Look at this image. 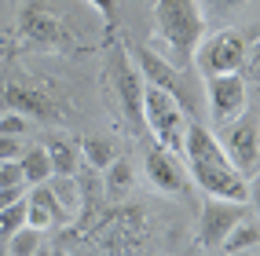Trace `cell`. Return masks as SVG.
<instances>
[{
	"label": "cell",
	"mask_w": 260,
	"mask_h": 256,
	"mask_svg": "<svg viewBox=\"0 0 260 256\" xmlns=\"http://www.w3.org/2000/svg\"><path fill=\"white\" fill-rule=\"evenodd\" d=\"M183 158H187L190 183H198L209 198H220V201H249V179L228 161L220 139L205 125H198V121L187 125Z\"/></svg>",
	"instance_id": "6da1fadb"
},
{
	"label": "cell",
	"mask_w": 260,
	"mask_h": 256,
	"mask_svg": "<svg viewBox=\"0 0 260 256\" xmlns=\"http://www.w3.org/2000/svg\"><path fill=\"white\" fill-rule=\"evenodd\" d=\"M205 37V15L198 0H154V51L176 70L190 62L198 41Z\"/></svg>",
	"instance_id": "7a4b0ae2"
},
{
	"label": "cell",
	"mask_w": 260,
	"mask_h": 256,
	"mask_svg": "<svg viewBox=\"0 0 260 256\" xmlns=\"http://www.w3.org/2000/svg\"><path fill=\"white\" fill-rule=\"evenodd\" d=\"M187 125H190V114L176 95L165 88H154V84H143V132H150L158 147L183 158Z\"/></svg>",
	"instance_id": "3957f363"
},
{
	"label": "cell",
	"mask_w": 260,
	"mask_h": 256,
	"mask_svg": "<svg viewBox=\"0 0 260 256\" xmlns=\"http://www.w3.org/2000/svg\"><path fill=\"white\" fill-rule=\"evenodd\" d=\"M19 37H22L26 48H37V51H62V55L66 51H81L74 29L44 4H22V11H19Z\"/></svg>",
	"instance_id": "277c9868"
},
{
	"label": "cell",
	"mask_w": 260,
	"mask_h": 256,
	"mask_svg": "<svg viewBox=\"0 0 260 256\" xmlns=\"http://www.w3.org/2000/svg\"><path fill=\"white\" fill-rule=\"evenodd\" d=\"M107 77L114 84V95L121 102V114L128 117V125L136 132H143V77H140V70H136L128 48L117 44V41L107 51Z\"/></svg>",
	"instance_id": "5b68a950"
},
{
	"label": "cell",
	"mask_w": 260,
	"mask_h": 256,
	"mask_svg": "<svg viewBox=\"0 0 260 256\" xmlns=\"http://www.w3.org/2000/svg\"><path fill=\"white\" fill-rule=\"evenodd\" d=\"M253 41H256L253 33H249V41H246L238 29H220V33H213V37H202L190 59L198 62V70H202L205 77L238 74L242 62H246V51H249Z\"/></svg>",
	"instance_id": "8992f818"
},
{
	"label": "cell",
	"mask_w": 260,
	"mask_h": 256,
	"mask_svg": "<svg viewBox=\"0 0 260 256\" xmlns=\"http://www.w3.org/2000/svg\"><path fill=\"white\" fill-rule=\"evenodd\" d=\"M216 139H220L223 154H228V161L253 183L256 179V165H260V125H256V114L246 110L242 117H235L231 125L220 128Z\"/></svg>",
	"instance_id": "52a82bcc"
},
{
	"label": "cell",
	"mask_w": 260,
	"mask_h": 256,
	"mask_svg": "<svg viewBox=\"0 0 260 256\" xmlns=\"http://www.w3.org/2000/svg\"><path fill=\"white\" fill-rule=\"evenodd\" d=\"M205 102H209V117H213L216 132H220L223 125H231L235 117H242L249 110V84L238 74L205 77Z\"/></svg>",
	"instance_id": "ba28073f"
},
{
	"label": "cell",
	"mask_w": 260,
	"mask_h": 256,
	"mask_svg": "<svg viewBox=\"0 0 260 256\" xmlns=\"http://www.w3.org/2000/svg\"><path fill=\"white\" fill-rule=\"evenodd\" d=\"M143 172L150 179V187L158 194H169V198H180L190 191V176H187V165L180 161V154H172L165 147H150L147 158H143Z\"/></svg>",
	"instance_id": "9c48e42d"
},
{
	"label": "cell",
	"mask_w": 260,
	"mask_h": 256,
	"mask_svg": "<svg viewBox=\"0 0 260 256\" xmlns=\"http://www.w3.org/2000/svg\"><path fill=\"white\" fill-rule=\"evenodd\" d=\"M246 216V201H220V198H209L202 205V216H198V242L205 249H216L223 242L238 220Z\"/></svg>",
	"instance_id": "30bf717a"
},
{
	"label": "cell",
	"mask_w": 260,
	"mask_h": 256,
	"mask_svg": "<svg viewBox=\"0 0 260 256\" xmlns=\"http://www.w3.org/2000/svg\"><path fill=\"white\" fill-rule=\"evenodd\" d=\"M4 106L11 114H19V117H37V121H59V102L51 99L44 88H37V84H19V81H11L8 88H4Z\"/></svg>",
	"instance_id": "8fae6325"
},
{
	"label": "cell",
	"mask_w": 260,
	"mask_h": 256,
	"mask_svg": "<svg viewBox=\"0 0 260 256\" xmlns=\"http://www.w3.org/2000/svg\"><path fill=\"white\" fill-rule=\"evenodd\" d=\"M132 55H136L132 62H136V70H140L143 84L165 88V92H172V95L183 102V77H180V70H176V66H172L169 59H161L154 48H136Z\"/></svg>",
	"instance_id": "7c38bea8"
},
{
	"label": "cell",
	"mask_w": 260,
	"mask_h": 256,
	"mask_svg": "<svg viewBox=\"0 0 260 256\" xmlns=\"http://www.w3.org/2000/svg\"><path fill=\"white\" fill-rule=\"evenodd\" d=\"M256 242H260V224H256V212H246L238 224L223 234V256H238V252H256Z\"/></svg>",
	"instance_id": "4fadbf2b"
},
{
	"label": "cell",
	"mask_w": 260,
	"mask_h": 256,
	"mask_svg": "<svg viewBox=\"0 0 260 256\" xmlns=\"http://www.w3.org/2000/svg\"><path fill=\"white\" fill-rule=\"evenodd\" d=\"M99 179H103V194L107 198H125L128 191H132V179H136V168H132V158H114L107 168L99 172Z\"/></svg>",
	"instance_id": "5bb4252c"
},
{
	"label": "cell",
	"mask_w": 260,
	"mask_h": 256,
	"mask_svg": "<svg viewBox=\"0 0 260 256\" xmlns=\"http://www.w3.org/2000/svg\"><path fill=\"white\" fill-rule=\"evenodd\" d=\"M48 165H51V176H74L77 165H81V150L66 139H51L48 147Z\"/></svg>",
	"instance_id": "9a60e30c"
},
{
	"label": "cell",
	"mask_w": 260,
	"mask_h": 256,
	"mask_svg": "<svg viewBox=\"0 0 260 256\" xmlns=\"http://www.w3.org/2000/svg\"><path fill=\"white\" fill-rule=\"evenodd\" d=\"M44 183H48V191L55 194V201L62 205V212L70 216V224H74L77 212H81V191H77V179H74V176H48Z\"/></svg>",
	"instance_id": "2e32d148"
},
{
	"label": "cell",
	"mask_w": 260,
	"mask_h": 256,
	"mask_svg": "<svg viewBox=\"0 0 260 256\" xmlns=\"http://www.w3.org/2000/svg\"><path fill=\"white\" fill-rule=\"evenodd\" d=\"M19 168H22V179L26 187H37L51 176V165H48V150L44 147H26L19 154Z\"/></svg>",
	"instance_id": "e0dca14e"
},
{
	"label": "cell",
	"mask_w": 260,
	"mask_h": 256,
	"mask_svg": "<svg viewBox=\"0 0 260 256\" xmlns=\"http://www.w3.org/2000/svg\"><path fill=\"white\" fill-rule=\"evenodd\" d=\"M81 158H84V165L88 168H95V172H103V168H107L117 154H114V147L107 143V139H95V135H88V139H81Z\"/></svg>",
	"instance_id": "ac0fdd59"
},
{
	"label": "cell",
	"mask_w": 260,
	"mask_h": 256,
	"mask_svg": "<svg viewBox=\"0 0 260 256\" xmlns=\"http://www.w3.org/2000/svg\"><path fill=\"white\" fill-rule=\"evenodd\" d=\"M41 242H44V231H37V227H19L11 238H8V256H33L41 249Z\"/></svg>",
	"instance_id": "d6986e66"
},
{
	"label": "cell",
	"mask_w": 260,
	"mask_h": 256,
	"mask_svg": "<svg viewBox=\"0 0 260 256\" xmlns=\"http://www.w3.org/2000/svg\"><path fill=\"white\" fill-rule=\"evenodd\" d=\"M19 227H26V198H19L8 209H0V238H11Z\"/></svg>",
	"instance_id": "ffe728a7"
},
{
	"label": "cell",
	"mask_w": 260,
	"mask_h": 256,
	"mask_svg": "<svg viewBox=\"0 0 260 256\" xmlns=\"http://www.w3.org/2000/svg\"><path fill=\"white\" fill-rule=\"evenodd\" d=\"M0 187H26V179H22V168H19V158L0 161Z\"/></svg>",
	"instance_id": "44dd1931"
},
{
	"label": "cell",
	"mask_w": 260,
	"mask_h": 256,
	"mask_svg": "<svg viewBox=\"0 0 260 256\" xmlns=\"http://www.w3.org/2000/svg\"><path fill=\"white\" fill-rule=\"evenodd\" d=\"M26 132V117H19V114H0V135H22Z\"/></svg>",
	"instance_id": "7402d4cb"
},
{
	"label": "cell",
	"mask_w": 260,
	"mask_h": 256,
	"mask_svg": "<svg viewBox=\"0 0 260 256\" xmlns=\"http://www.w3.org/2000/svg\"><path fill=\"white\" fill-rule=\"evenodd\" d=\"M26 147H22V135H0V161H11L19 158Z\"/></svg>",
	"instance_id": "603a6c76"
},
{
	"label": "cell",
	"mask_w": 260,
	"mask_h": 256,
	"mask_svg": "<svg viewBox=\"0 0 260 256\" xmlns=\"http://www.w3.org/2000/svg\"><path fill=\"white\" fill-rule=\"evenodd\" d=\"M88 4L103 15V22H107V26H114V19H117V0H88Z\"/></svg>",
	"instance_id": "cb8c5ba5"
},
{
	"label": "cell",
	"mask_w": 260,
	"mask_h": 256,
	"mask_svg": "<svg viewBox=\"0 0 260 256\" xmlns=\"http://www.w3.org/2000/svg\"><path fill=\"white\" fill-rule=\"evenodd\" d=\"M19 198H26V187H0V209L15 205Z\"/></svg>",
	"instance_id": "d4e9b609"
},
{
	"label": "cell",
	"mask_w": 260,
	"mask_h": 256,
	"mask_svg": "<svg viewBox=\"0 0 260 256\" xmlns=\"http://www.w3.org/2000/svg\"><path fill=\"white\" fill-rule=\"evenodd\" d=\"M220 8H242V4H249V0H216Z\"/></svg>",
	"instance_id": "484cf974"
},
{
	"label": "cell",
	"mask_w": 260,
	"mask_h": 256,
	"mask_svg": "<svg viewBox=\"0 0 260 256\" xmlns=\"http://www.w3.org/2000/svg\"><path fill=\"white\" fill-rule=\"evenodd\" d=\"M33 256H51V245H44V242H41V249L33 252Z\"/></svg>",
	"instance_id": "4316f807"
},
{
	"label": "cell",
	"mask_w": 260,
	"mask_h": 256,
	"mask_svg": "<svg viewBox=\"0 0 260 256\" xmlns=\"http://www.w3.org/2000/svg\"><path fill=\"white\" fill-rule=\"evenodd\" d=\"M51 256H70V252H66L62 245H51Z\"/></svg>",
	"instance_id": "83f0119b"
},
{
	"label": "cell",
	"mask_w": 260,
	"mask_h": 256,
	"mask_svg": "<svg viewBox=\"0 0 260 256\" xmlns=\"http://www.w3.org/2000/svg\"><path fill=\"white\" fill-rule=\"evenodd\" d=\"M238 256H256V252H238Z\"/></svg>",
	"instance_id": "f1b7e54d"
}]
</instances>
